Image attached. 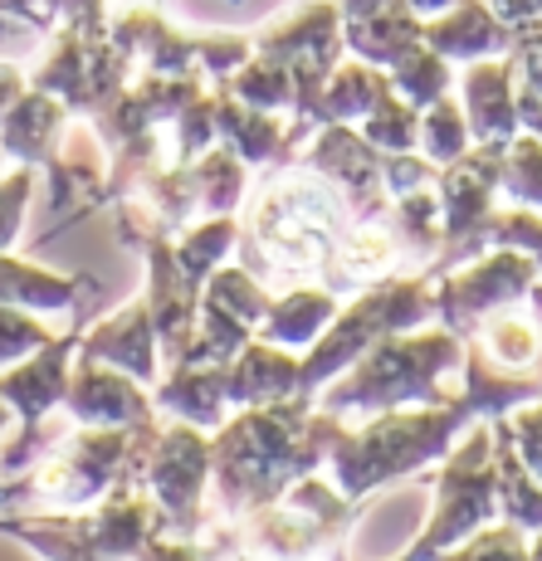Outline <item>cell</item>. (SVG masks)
Wrapping results in <instances>:
<instances>
[{
  "label": "cell",
  "instance_id": "6da1fadb",
  "mask_svg": "<svg viewBox=\"0 0 542 561\" xmlns=\"http://www.w3.org/2000/svg\"><path fill=\"white\" fill-rule=\"evenodd\" d=\"M0 533H10L45 561H113L137 552L143 513L113 503L93 517H0Z\"/></svg>",
  "mask_w": 542,
  "mask_h": 561
},
{
  "label": "cell",
  "instance_id": "7a4b0ae2",
  "mask_svg": "<svg viewBox=\"0 0 542 561\" xmlns=\"http://www.w3.org/2000/svg\"><path fill=\"white\" fill-rule=\"evenodd\" d=\"M113 459H123V439L117 435H74L59 449H49L45 459H35V473H20L15 483H0V508L15 503L20 493L54 503H93L113 479Z\"/></svg>",
  "mask_w": 542,
  "mask_h": 561
},
{
  "label": "cell",
  "instance_id": "3957f363",
  "mask_svg": "<svg viewBox=\"0 0 542 561\" xmlns=\"http://www.w3.org/2000/svg\"><path fill=\"white\" fill-rule=\"evenodd\" d=\"M69 352H74V337H49L35 357L0 371V401L20 420V430H39V420L54 405H64V391H69Z\"/></svg>",
  "mask_w": 542,
  "mask_h": 561
},
{
  "label": "cell",
  "instance_id": "277c9868",
  "mask_svg": "<svg viewBox=\"0 0 542 561\" xmlns=\"http://www.w3.org/2000/svg\"><path fill=\"white\" fill-rule=\"evenodd\" d=\"M64 410L83 425H133L143 415L133 386L117 371H99V366L83 362L79 376H69V391H64Z\"/></svg>",
  "mask_w": 542,
  "mask_h": 561
},
{
  "label": "cell",
  "instance_id": "5b68a950",
  "mask_svg": "<svg viewBox=\"0 0 542 561\" xmlns=\"http://www.w3.org/2000/svg\"><path fill=\"white\" fill-rule=\"evenodd\" d=\"M79 298V278H59L49 268L30 264V259L0 254V304L45 312V308H69Z\"/></svg>",
  "mask_w": 542,
  "mask_h": 561
},
{
  "label": "cell",
  "instance_id": "8992f818",
  "mask_svg": "<svg viewBox=\"0 0 542 561\" xmlns=\"http://www.w3.org/2000/svg\"><path fill=\"white\" fill-rule=\"evenodd\" d=\"M59 123V107L45 103V99H25L5 113L0 123V147L10 157H25V161H45V147H49V133Z\"/></svg>",
  "mask_w": 542,
  "mask_h": 561
},
{
  "label": "cell",
  "instance_id": "52a82bcc",
  "mask_svg": "<svg viewBox=\"0 0 542 561\" xmlns=\"http://www.w3.org/2000/svg\"><path fill=\"white\" fill-rule=\"evenodd\" d=\"M83 362H117L147 371V347H143V312H127V318L103 322L99 332L83 337Z\"/></svg>",
  "mask_w": 542,
  "mask_h": 561
},
{
  "label": "cell",
  "instance_id": "ba28073f",
  "mask_svg": "<svg viewBox=\"0 0 542 561\" xmlns=\"http://www.w3.org/2000/svg\"><path fill=\"white\" fill-rule=\"evenodd\" d=\"M45 342H49L45 322H35L25 308L0 304V371L15 366V362H25V357H35Z\"/></svg>",
  "mask_w": 542,
  "mask_h": 561
},
{
  "label": "cell",
  "instance_id": "9c48e42d",
  "mask_svg": "<svg viewBox=\"0 0 542 561\" xmlns=\"http://www.w3.org/2000/svg\"><path fill=\"white\" fill-rule=\"evenodd\" d=\"M35 191V171H15V176L0 181V254L15 244L20 220H25V201Z\"/></svg>",
  "mask_w": 542,
  "mask_h": 561
},
{
  "label": "cell",
  "instance_id": "30bf717a",
  "mask_svg": "<svg viewBox=\"0 0 542 561\" xmlns=\"http://www.w3.org/2000/svg\"><path fill=\"white\" fill-rule=\"evenodd\" d=\"M15 93H20V73L0 64V113H5V107L15 103Z\"/></svg>",
  "mask_w": 542,
  "mask_h": 561
},
{
  "label": "cell",
  "instance_id": "8fae6325",
  "mask_svg": "<svg viewBox=\"0 0 542 561\" xmlns=\"http://www.w3.org/2000/svg\"><path fill=\"white\" fill-rule=\"evenodd\" d=\"M5 420H10V410H5V401H0V435H5Z\"/></svg>",
  "mask_w": 542,
  "mask_h": 561
}]
</instances>
